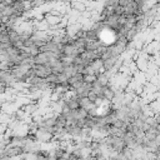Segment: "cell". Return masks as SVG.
I'll use <instances>...</instances> for the list:
<instances>
[{
    "mask_svg": "<svg viewBox=\"0 0 160 160\" xmlns=\"http://www.w3.org/2000/svg\"><path fill=\"white\" fill-rule=\"evenodd\" d=\"M0 42H1V44H11V42H10V36H9L8 29L0 30Z\"/></svg>",
    "mask_w": 160,
    "mask_h": 160,
    "instance_id": "cell-4",
    "label": "cell"
},
{
    "mask_svg": "<svg viewBox=\"0 0 160 160\" xmlns=\"http://www.w3.org/2000/svg\"><path fill=\"white\" fill-rule=\"evenodd\" d=\"M34 136H35V139H36L39 142H49V141L52 139L54 134H52L51 131H49L48 129H45V128H42V126H39V128L36 129V131L34 132Z\"/></svg>",
    "mask_w": 160,
    "mask_h": 160,
    "instance_id": "cell-1",
    "label": "cell"
},
{
    "mask_svg": "<svg viewBox=\"0 0 160 160\" xmlns=\"http://www.w3.org/2000/svg\"><path fill=\"white\" fill-rule=\"evenodd\" d=\"M32 69H34L35 75H38V76H40L42 79H46L52 72L51 71V66L48 65V64H35L32 66Z\"/></svg>",
    "mask_w": 160,
    "mask_h": 160,
    "instance_id": "cell-2",
    "label": "cell"
},
{
    "mask_svg": "<svg viewBox=\"0 0 160 160\" xmlns=\"http://www.w3.org/2000/svg\"><path fill=\"white\" fill-rule=\"evenodd\" d=\"M6 129H8V125H6V124H1V122H0V135H4V134H5V131H6Z\"/></svg>",
    "mask_w": 160,
    "mask_h": 160,
    "instance_id": "cell-6",
    "label": "cell"
},
{
    "mask_svg": "<svg viewBox=\"0 0 160 160\" xmlns=\"http://www.w3.org/2000/svg\"><path fill=\"white\" fill-rule=\"evenodd\" d=\"M12 120V115L11 114H8L5 111H0V122L1 124H9L10 121Z\"/></svg>",
    "mask_w": 160,
    "mask_h": 160,
    "instance_id": "cell-5",
    "label": "cell"
},
{
    "mask_svg": "<svg viewBox=\"0 0 160 160\" xmlns=\"http://www.w3.org/2000/svg\"><path fill=\"white\" fill-rule=\"evenodd\" d=\"M68 78H71L72 75H75L78 72V69L74 64H69V65H65L64 66V71H62Z\"/></svg>",
    "mask_w": 160,
    "mask_h": 160,
    "instance_id": "cell-3",
    "label": "cell"
}]
</instances>
